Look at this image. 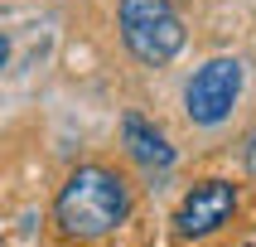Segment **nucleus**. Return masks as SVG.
<instances>
[{"mask_svg": "<svg viewBox=\"0 0 256 247\" xmlns=\"http://www.w3.org/2000/svg\"><path fill=\"white\" fill-rule=\"evenodd\" d=\"M126 208H130L126 184L112 170H97V165L78 170L63 184V194H58V223L72 237H102V232H112L126 218Z\"/></svg>", "mask_w": 256, "mask_h": 247, "instance_id": "1", "label": "nucleus"}, {"mask_svg": "<svg viewBox=\"0 0 256 247\" xmlns=\"http://www.w3.org/2000/svg\"><path fill=\"white\" fill-rule=\"evenodd\" d=\"M121 39L140 63L160 68L184 49V20L170 0H121Z\"/></svg>", "mask_w": 256, "mask_h": 247, "instance_id": "2", "label": "nucleus"}, {"mask_svg": "<svg viewBox=\"0 0 256 247\" xmlns=\"http://www.w3.org/2000/svg\"><path fill=\"white\" fill-rule=\"evenodd\" d=\"M237 92H242V63H237V58H213V63H203V68L194 73L188 92H184L188 121H198V126L228 121Z\"/></svg>", "mask_w": 256, "mask_h": 247, "instance_id": "3", "label": "nucleus"}, {"mask_svg": "<svg viewBox=\"0 0 256 247\" xmlns=\"http://www.w3.org/2000/svg\"><path fill=\"white\" fill-rule=\"evenodd\" d=\"M232 208H237V189L228 179H203V184H194L188 199L179 203V213H174L179 237H208V232H218L232 218Z\"/></svg>", "mask_w": 256, "mask_h": 247, "instance_id": "4", "label": "nucleus"}, {"mask_svg": "<svg viewBox=\"0 0 256 247\" xmlns=\"http://www.w3.org/2000/svg\"><path fill=\"white\" fill-rule=\"evenodd\" d=\"M126 145H130V155L140 160L145 170H170V160H174L164 136H160L155 126H145L140 116H126Z\"/></svg>", "mask_w": 256, "mask_h": 247, "instance_id": "5", "label": "nucleus"}, {"mask_svg": "<svg viewBox=\"0 0 256 247\" xmlns=\"http://www.w3.org/2000/svg\"><path fill=\"white\" fill-rule=\"evenodd\" d=\"M246 165H252V174H256V131H252V141H246Z\"/></svg>", "mask_w": 256, "mask_h": 247, "instance_id": "6", "label": "nucleus"}, {"mask_svg": "<svg viewBox=\"0 0 256 247\" xmlns=\"http://www.w3.org/2000/svg\"><path fill=\"white\" fill-rule=\"evenodd\" d=\"M5 58H10V44H5V34H0V63H5Z\"/></svg>", "mask_w": 256, "mask_h": 247, "instance_id": "7", "label": "nucleus"}]
</instances>
